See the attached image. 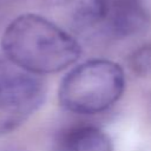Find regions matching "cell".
I'll return each instance as SVG.
<instances>
[{
  "mask_svg": "<svg viewBox=\"0 0 151 151\" xmlns=\"http://www.w3.org/2000/svg\"><path fill=\"white\" fill-rule=\"evenodd\" d=\"M124 88V71L117 63L93 59L67 73L59 87V100L73 113L97 114L116 104Z\"/></svg>",
  "mask_w": 151,
  "mask_h": 151,
  "instance_id": "cell-2",
  "label": "cell"
},
{
  "mask_svg": "<svg viewBox=\"0 0 151 151\" xmlns=\"http://www.w3.org/2000/svg\"><path fill=\"white\" fill-rule=\"evenodd\" d=\"M52 151H113L111 138L99 127L74 125L60 131Z\"/></svg>",
  "mask_w": 151,
  "mask_h": 151,
  "instance_id": "cell-5",
  "label": "cell"
},
{
  "mask_svg": "<svg viewBox=\"0 0 151 151\" xmlns=\"http://www.w3.org/2000/svg\"><path fill=\"white\" fill-rule=\"evenodd\" d=\"M45 83L7 58H0V136L19 127L45 99Z\"/></svg>",
  "mask_w": 151,
  "mask_h": 151,
  "instance_id": "cell-3",
  "label": "cell"
},
{
  "mask_svg": "<svg viewBox=\"0 0 151 151\" xmlns=\"http://www.w3.org/2000/svg\"><path fill=\"white\" fill-rule=\"evenodd\" d=\"M87 1L91 2V4H93V5H98V4H100V2H103L105 0H87Z\"/></svg>",
  "mask_w": 151,
  "mask_h": 151,
  "instance_id": "cell-8",
  "label": "cell"
},
{
  "mask_svg": "<svg viewBox=\"0 0 151 151\" xmlns=\"http://www.w3.org/2000/svg\"><path fill=\"white\" fill-rule=\"evenodd\" d=\"M19 0H0V13L2 11H6L7 8H9L11 6H13Z\"/></svg>",
  "mask_w": 151,
  "mask_h": 151,
  "instance_id": "cell-6",
  "label": "cell"
},
{
  "mask_svg": "<svg viewBox=\"0 0 151 151\" xmlns=\"http://www.w3.org/2000/svg\"><path fill=\"white\" fill-rule=\"evenodd\" d=\"M150 13L144 0H105L80 6L74 13L76 26L113 39L143 33L150 26Z\"/></svg>",
  "mask_w": 151,
  "mask_h": 151,
  "instance_id": "cell-4",
  "label": "cell"
},
{
  "mask_svg": "<svg viewBox=\"0 0 151 151\" xmlns=\"http://www.w3.org/2000/svg\"><path fill=\"white\" fill-rule=\"evenodd\" d=\"M1 47L9 61L37 76L67 68L81 52L71 34L48 19L32 13L21 14L7 25Z\"/></svg>",
  "mask_w": 151,
  "mask_h": 151,
  "instance_id": "cell-1",
  "label": "cell"
},
{
  "mask_svg": "<svg viewBox=\"0 0 151 151\" xmlns=\"http://www.w3.org/2000/svg\"><path fill=\"white\" fill-rule=\"evenodd\" d=\"M0 151H25V150L17 147V146H1Z\"/></svg>",
  "mask_w": 151,
  "mask_h": 151,
  "instance_id": "cell-7",
  "label": "cell"
}]
</instances>
